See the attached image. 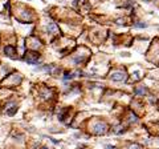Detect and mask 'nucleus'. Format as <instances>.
<instances>
[{
  "mask_svg": "<svg viewBox=\"0 0 159 149\" xmlns=\"http://www.w3.org/2000/svg\"><path fill=\"white\" fill-rule=\"evenodd\" d=\"M111 80H114V81H123L125 80V73L122 72H114V73H111Z\"/></svg>",
  "mask_w": 159,
  "mask_h": 149,
  "instance_id": "f257e3e1",
  "label": "nucleus"
},
{
  "mask_svg": "<svg viewBox=\"0 0 159 149\" xmlns=\"http://www.w3.org/2000/svg\"><path fill=\"white\" fill-rule=\"evenodd\" d=\"M144 92H146V89H137L138 95H142V93H144Z\"/></svg>",
  "mask_w": 159,
  "mask_h": 149,
  "instance_id": "7ed1b4c3",
  "label": "nucleus"
},
{
  "mask_svg": "<svg viewBox=\"0 0 159 149\" xmlns=\"http://www.w3.org/2000/svg\"><path fill=\"white\" fill-rule=\"evenodd\" d=\"M6 53H8L9 56H13V55H15V49H13L12 47H7V48H6Z\"/></svg>",
  "mask_w": 159,
  "mask_h": 149,
  "instance_id": "f03ea898",
  "label": "nucleus"
}]
</instances>
